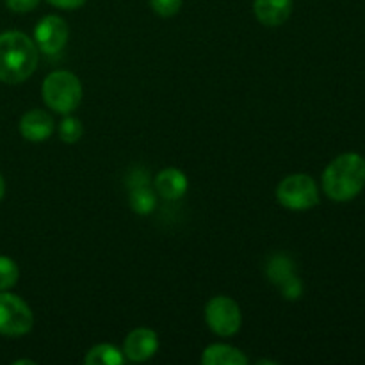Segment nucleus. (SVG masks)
Here are the masks:
<instances>
[{"label": "nucleus", "instance_id": "nucleus-7", "mask_svg": "<svg viewBox=\"0 0 365 365\" xmlns=\"http://www.w3.org/2000/svg\"><path fill=\"white\" fill-rule=\"evenodd\" d=\"M68 36H70L68 24L56 14H48L43 20H39V24L34 29L36 46L48 56L64 48V45L68 43Z\"/></svg>", "mask_w": 365, "mask_h": 365}, {"label": "nucleus", "instance_id": "nucleus-13", "mask_svg": "<svg viewBox=\"0 0 365 365\" xmlns=\"http://www.w3.org/2000/svg\"><path fill=\"white\" fill-rule=\"evenodd\" d=\"M125 362V355L113 344H98L91 348L86 355V365H121Z\"/></svg>", "mask_w": 365, "mask_h": 365}, {"label": "nucleus", "instance_id": "nucleus-19", "mask_svg": "<svg viewBox=\"0 0 365 365\" xmlns=\"http://www.w3.org/2000/svg\"><path fill=\"white\" fill-rule=\"evenodd\" d=\"M280 292L285 299H299L303 294V284L298 277H291L280 285Z\"/></svg>", "mask_w": 365, "mask_h": 365}, {"label": "nucleus", "instance_id": "nucleus-18", "mask_svg": "<svg viewBox=\"0 0 365 365\" xmlns=\"http://www.w3.org/2000/svg\"><path fill=\"white\" fill-rule=\"evenodd\" d=\"M184 0H150V6L160 16H173L180 11Z\"/></svg>", "mask_w": 365, "mask_h": 365}, {"label": "nucleus", "instance_id": "nucleus-16", "mask_svg": "<svg viewBox=\"0 0 365 365\" xmlns=\"http://www.w3.org/2000/svg\"><path fill=\"white\" fill-rule=\"evenodd\" d=\"M20 277L16 262L9 257L0 255V291H7V289L14 287Z\"/></svg>", "mask_w": 365, "mask_h": 365}, {"label": "nucleus", "instance_id": "nucleus-23", "mask_svg": "<svg viewBox=\"0 0 365 365\" xmlns=\"http://www.w3.org/2000/svg\"><path fill=\"white\" fill-rule=\"evenodd\" d=\"M4 195H6V182H4V177L0 175V200L4 198Z\"/></svg>", "mask_w": 365, "mask_h": 365}, {"label": "nucleus", "instance_id": "nucleus-20", "mask_svg": "<svg viewBox=\"0 0 365 365\" xmlns=\"http://www.w3.org/2000/svg\"><path fill=\"white\" fill-rule=\"evenodd\" d=\"M38 4L39 0H6V6L13 13H29V11L36 9Z\"/></svg>", "mask_w": 365, "mask_h": 365}, {"label": "nucleus", "instance_id": "nucleus-17", "mask_svg": "<svg viewBox=\"0 0 365 365\" xmlns=\"http://www.w3.org/2000/svg\"><path fill=\"white\" fill-rule=\"evenodd\" d=\"M82 134H84V127H82L81 120H77L73 116H66L61 121L59 135L64 143L73 145V143H77L82 138Z\"/></svg>", "mask_w": 365, "mask_h": 365}, {"label": "nucleus", "instance_id": "nucleus-15", "mask_svg": "<svg viewBox=\"0 0 365 365\" xmlns=\"http://www.w3.org/2000/svg\"><path fill=\"white\" fill-rule=\"evenodd\" d=\"M157 205L155 192L150 185H138L130 189V207L139 216H148L153 212Z\"/></svg>", "mask_w": 365, "mask_h": 365}, {"label": "nucleus", "instance_id": "nucleus-21", "mask_svg": "<svg viewBox=\"0 0 365 365\" xmlns=\"http://www.w3.org/2000/svg\"><path fill=\"white\" fill-rule=\"evenodd\" d=\"M128 187H138V185H150V177L143 168H135L130 175H128Z\"/></svg>", "mask_w": 365, "mask_h": 365}, {"label": "nucleus", "instance_id": "nucleus-14", "mask_svg": "<svg viewBox=\"0 0 365 365\" xmlns=\"http://www.w3.org/2000/svg\"><path fill=\"white\" fill-rule=\"evenodd\" d=\"M267 277L277 287H280L285 280L294 277V262L285 253H277L267 262Z\"/></svg>", "mask_w": 365, "mask_h": 365}, {"label": "nucleus", "instance_id": "nucleus-9", "mask_svg": "<svg viewBox=\"0 0 365 365\" xmlns=\"http://www.w3.org/2000/svg\"><path fill=\"white\" fill-rule=\"evenodd\" d=\"M53 120L48 113L32 109L25 113L20 120V134L32 143H41L52 135Z\"/></svg>", "mask_w": 365, "mask_h": 365}, {"label": "nucleus", "instance_id": "nucleus-4", "mask_svg": "<svg viewBox=\"0 0 365 365\" xmlns=\"http://www.w3.org/2000/svg\"><path fill=\"white\" fill-rule=\"evenodd\" d=\"M277 200L289 210H310L319 203V191L312 177L296 173L289 175L278 184Z\"/></svg>", "mask_w": 365, "mask_h": 365}, {"label": "nucleus", "instance_id": "nucleus-3", "mask_svg": "<svg viewBox=\"0 0 365 365\" xmlns=\"http://www.w3.org/2000/svg\"><path fill=\"white\" fill-rule=\"evenodd\" d=\"M43 100L56 113L70 114L82 100L81 81L71 71H53L43 82Z\"/></svg>", "mask_w": 365, "mask_h": 365}, {"label": "nucleus", "instance_id": "nucleus-12", "mask_svg": "<svg viewBox=\"0 0 365 365\" xmlns=\"http://www.w3.org/2000/svg\"><path fill=\"white\" fill-rule=\"evenodd\" d=\"M203 365H246L248 356L227 344H212L202 355Z\"/></svg>", "mask_w": 365, "mask_h": 365}, {"label": "nucleus", "instance_id": "nucleus-24", "mask_svg": "<svg viewBox=\"0 0 365 365\" xmlns=\"http://www.w3.org/2000/svg\"><path fill=\"white\" fill-rule=\"evenodd\" d=\"M21 364H29V365H34V362H32V360H16V362H14V365H21Z\"/></svg>", "mask_w": 365, "mask_h": 365}, {"label": "nucleus", "instance_id": "nucleus-22", "mask_svg": "<svg viewBox=\"0 0 365 365\" xmlns=\"http://www.w3.org/2000/svg\"><path fill=\"white\" fill-rule=\"evenodd\" d=\"M48 2L59 9H78L81 6H84L86 0H48Z\"/></svg>", "mask_w": 365, "mask_h": 365}, {"label": "nucleus", "instance_id": "nucleus-8", "mask_svg": "<svg viewBox=\"0 0 365 365\" xmlns=\"http://www.w3.org/2000/svg\"><path fill=\"white\" fill-rule=\"evenodd\" d=\"M159 349L157 334L150 328H138L130 331L123 342V355L130 362H146Z\"/></svg>", "mask_w": 365, "mask_h": 365}, {"label": "nucleus", "instance_id": "nucleus-2", "mask_svg": "<svg viewBox=\"0 0 365 365\" xmlns=\"http://www.w3.org/2000/svg\"><path fill=\"white\" fill-rule=\"evenodd\" d=\"M365 185V159L359 153H342L331 160L323 173L324 195L334 202H349Z\"/></svg>", "mask_w": 365, "mask_h": 365}, {"label": "nucleus", "instance_id": "nucleus-11", "mask_svg": "<svg viewBox=\"0 0 365 365\" xmlns=\"http://www.w3.org/2000/svg\"><path fill=\"white\" fill-rule=\"evenodd\" d=\"M253 11L259 21L267 27L285 24L292 13V0H255Z\"/></svg>", "mask_w": 365, "mask_h": 365}, {"label": "nucleus", "instance_id": "nucleus-10", "mask_svg": "<svg viewBox=\"0 0 365 365\" xmlns=\"http://www.w3.org/2000/svg\"><path fill=\"white\" fill-rule=\"evenodd\" d=\"M155 191L157 195L163 196L164 200H180L187 192L189 182L185 173H182L177 168H166L155 177Z\"/></svg>", "mask_w": 365, "mask_h": 365}, {"label": "nucleus", "instance_id": "nucleus-6", "mask_svg": "<svg viewBox=\"0 0 365 365\" xmlns=\"http://www.w3.org/2000/svg\"><path fill=\"white\" fill-rule=\"evenodd\" d=\"M205 321L210 330L220 337H232L242 323L239 305L227 296H216L205 307Z\"/></svg>", "mask_w": 365, "mask_h": 365}, {"label": "nucleus", "instance_id": "nucleus-5", "mask_svg": "<svg viewBox=\"0 0 365 365\" xmlns=\"http://www.w3.org/2000/svg\"><path fill=\"white\" fill-rule=\"evenodd\" d=\"M34 324V316L27 303L16 294L0 291V335L21 337L29 334Z\"/></svg>", "mask_w": 365, "mask_h": 365}, {"label": "nucleus", "instance_id": "nucleus-1", "mask_svg": "<svg viewBox=\"0 0 365 365\" xmlns=\"http://www.w3.org/2000/svg\"><path fill=\"white\" fill-rule=\"evenodd\" d=\"M38 46L27 34L7 31L0 34V81L20 84L38 66Z\"/></svg>", "mask_w": 365, "mask_h": 365}]
</instances>
